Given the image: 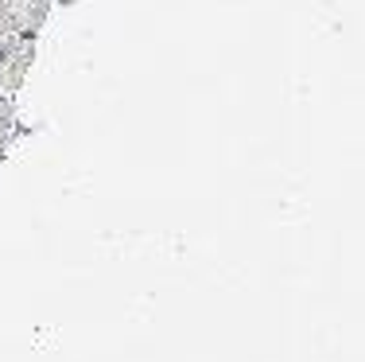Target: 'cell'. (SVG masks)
Segmentation results:
<instances>
[{"label": "cell", "instance_id": "cell-1", "mask_svg": "<svg viewBox=\"0 0 365 362\" xmlns=\"http://www.w3.org/2000/svg\"><path fill=\"white\" fill-rule=\"evenodd\" d=\"M31 63H36V39L28 36V39L20 43V51L8 59L4 74H0V86H4V94H16V90H20L24 79H28V71H31Z\"/></svg>", "mask_w": 365, "mask_h": 362}, {"label": "cell", "instance_id": "cell-2", "mask_svg": "<svg viewBox=\"0 0 365 362\" xmlns=\"http://www.w3.org/2000/svg\"><path fill=\"white\" fill-rule=\"evenodd\" d=\"M20 133H24V125L16 117V94H0V156L12 144V136H20Z\"/></svg>", "mask_w": 365, "mask_h": 362}, {"label": "cell", "instance_id": "cell-3", "mask_svg": "<svg viewBox=\"0 0 365 362\" xmlns=\"http://www.w3.org/2000/svg\"><path fill=\"white\" fill-rule=\"evenodd\" d=\"M24 28V16H20V0H0V39L16 36Z\"/></svg>", "mask_w": 365, "mask_h": 362}]
</instances>
